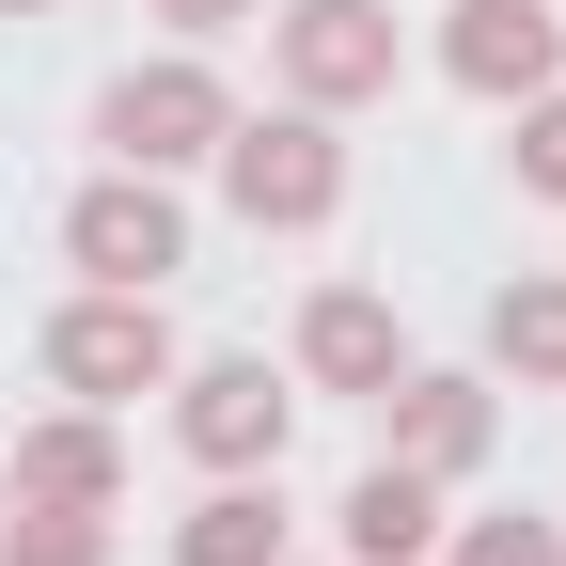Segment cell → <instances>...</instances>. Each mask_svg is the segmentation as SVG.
Wrapping results in <instances>:
<instances>
[{
	"mask_svg": "<svg viewBox=\"0 0 566 566\" xmlns=\"http://www.w3.org/2000/svg\"><path fill=\"white\" fill-rule=\"evenodd\" d=\"M221 174H237L252 237H315L346 205V142H331V111H268V126H221Z\"/></svg>",
	"mask_w": 566,
	"mask_h": 566,
	"instance_id": "obj_1",
	"label": "cell"
},
{
	"mask_svg": "<svg viewBox=\"0 0 566 566\" xmlns=\"http://www.w3.org/2000/svg\"><path fill=\"white\" fill-rule=\"evenodd\" d=\"M283 95H300V111L394 95V17H378V0H283Z\"/></svg>",
	"mask_w": 566,
	"mask_h": 566,
	"instance_id": "obj_2",
	"label": "cell"
},
{
	"mask_svg": "<svg viewBox=\"0 0 566 566\" xmlns=\"http://www.w3.org/2000/svg\"><path fill=\"white\" fill-rule=\"evenodd\" d=\"M95 126H111V158H126V174H189V158H221V126H237V111H221V80H205V63H142V80H111Z\"/></svg>",
	"mask_w": 566,
	"mask_h": 566,
	"instance_id": "obj_3",
	"label": "cell"
},
{
	"mask_svg": "<svg viewBox=\"0 0 566 566\" xmlns=\"http://www.w3.org/2000/svg\"><path fill=\"white\" fill-rule=\"evenodd\" d=\"M48 378H63V394H95V409H111V394H158V378H174V331H158V300L95 283L80 315H48Z\"/></svg>",
	"mask_w": 566,
	"mask_h": 566,
	"instance_id": "obj_4",
	"label": "cell"
},
{
	"mask_svg": "<svg viewBox=\"0 0 566 566\" xmlns=\"http://www.w3.org/2000/svg\"><path fill=\"white\" fill-rule=\"evenodd\" d=\"M63 252H80L95 283H126V300H158V283L189 268V221H174V189H158V174H111V189H80Z\"/></svg>",
	"mask_w": 566,
	"mask_h": 566,
	"instance_id": "obj_5",
	"label": "cell"
},
{
	"mask_svg": "<svg viewBox=\"0 0 566 566\" xmlns=\"http://www.w3.org/2000/svg\"><path fill=\"white\" fill-rule=\"evenodd\" d=\"M441 63H457L488 111H520V95H551V80H566V17H551V0H457Z\"/></svg>",
	"mask_w": 566,
	"mask_h": 566,
	"instance_id": "obj_6",
	"label": "cell"
},
{
	"mask_svg": "<svg viewBox=\"0 0 566 566\" xmlns=\"http://www.w3.org/2000/svg\"><path fill=\"white\" fill-rule=\"evenodd\" d=\"M174 424H189V457H205V472H268V457H283V424H300V394H283L268 363H205V378L174 394Z\"/></svg>",
	"mask_w": 566,
	"mask_h": 566,
	"instance_id": "obj_7",
	"label": "cell"
},
{
	"mask_svg": "<svg viewBox=\"0 0 566 566\" xmlns=\"http://www.w3.org/2000/svg\"><path fill=\"white\" fill-rule=\"evenodd\" d=\"M0 488H17V504H63V520H95L111 488H126V457H111V424H95V409H63V424H32V441L0 457Z\"/></svg>",
	"mask_w": 566,
	"mask_h": 566,
	"instance_id": "obj_8",
	"label": "cell"
},
{
	"mask_svg": "<svg viewBox=\"0 0 566 566\" xmlns=\"http://www.w3.org/2000/svg\"><path fill=\"white\" fill-rule=\"evenodd\" d=\"M300 363H315L331 394H394V378H409V331H394V300H363V283H331V300L300 315Z\"/></svg>",
	"mask_w": 566,
	"mask_h": 566,
	"instance_id": "obj_9",
	"label": "cell"
},
{
	"mask_svg": "<svg viewBox=\"0 0 566 566\" xmlns=\"http://www.w3.org/2000/svg\"><path fill=\"white\" fill-rule=\"evenodd\" d=\"M424 535H441V488H424L409 457H378L363 488H346V551H363V566H409Z\"/></svg>",
	"mask_w": 566,
	"mask_h": 566,
	"instance_id": "obj_10",
	"label": "cell"
},
{
	"mask_svg": "<svg viewBox=\"0 0 566 566\" xmlns=\"http://www.w3.org/2000/svg\"><path fill=\"white\" fill-rule=\"evenodd\" d=\"M394 441H409V472H472L488 457V394L472 378H394Z\"/></svg>",
	"mask_w": 566,
	"mask_h": 566,
	"instance_id": "obj_11",
	"label": "cell"
},
{
	"mask_svg": "<svg viewBox=\"0 0 566 566\" xmlns=\"http://www.w3.org/2000/svg\"><path fill=\"white\" fill-rule=\"evenodd\" d=\"M174 566H283V504L268 488H221V504L174 535Z\"/></svg>",
	"mask_w": 566,
	"mask_h": 566,
	"instance_id": "obj_12",
	"label": "cell"
},
{
	"mask_svg": "<svg viewBox=\"0 0 566 566\" xmlns=\"http://www.w3.org/2000/svg\"><path fill=\"white\" fill-rule=\"evenodd\" d=\"M488 346H504V378H566V283H504Z\"/></svg>",
	"mask_w": 566,
	"mask_h": 566,
	"instance_id": "obj_13",
	"label": "cell"
},
{
	"mask_svg": "<svg viewBox=\"0 0 566 566\" xmlns=\"http://www.w3.org/2000/svg\"><path fill=\"white\" fill-rule=\"evenodd\" d=\"M0 566H111V551H95V520H63V504H17V520H0Z\"/></svg>",
	"mask_w": 566,
	"mask_h": 566,
	"instance_id": "obj_14",
	"label": "cell"
},
{
	"mask_svg": "<svg viewBox=\"0 0 566 566\" xmlns=\"http://www.w3.org/2000/svg\"><path fill=\"white\" fill-rule=\"evenodd\" d=\"M504 158H520L535 205H566V95H520V142H504Z\"/></svg>",
	"mask_w": 566,
	"mask_h": 566,
	"instance_id": "obj_15",
	"label": "cell"
},
{
	"mask_svg": "<svg viewBox=\"0 0 566 566\" xmlns=\"http://www.w3.org/2000/svg\"><path fill=\"white\" fill-rule=\"evenodd\" d=\"M457 566H566V551H551V520H472Z\"/></svg>",
	"mask_w": 566,
	"mask_h": 566,
	"instance_id": "obj_16",
	"label": "cell"
},
{
	"mask_svg": "<svg viewBox=\"0 0 566 566\" xmlns=\"http://www.w3.org/2000/svg\"><path fill=\"white\" fill-rule=\"evenodd\" d=\"M158 17H174V32H237L252 0H158Z\"/></svg>",
	"mask_w": 566,
	"mask_h": 566,
	"instance_id": "obj_17",
	"label": "cell"
},
{
	"mask_svg": "<svg viewBox=\"0 0 566 566\" xmlns=\"http://www.w3.org/2000/svg\"><path fill=\"white\" fill-rule=\"evenodd\" d=\"M0 17H48V0H0Z\"/></svg>",
	"mask_w": 566,
	"mask_h": 566,
	"instance_id": "obj_18",
	"label": "cell"
},
{
	"mask_svg": "<svg viewBox=\"0 0 566 566\" xmlns=\"http://www.w3.org/2000/svg\"><path fill=\"white\" fill-rule=\"evenodd\" d=\"M0 504H17V488H0Z\"/></svg>",
	"mask_w": 566,
	"mask_h": 566,
	"instance_id": "obj_19",
	"label": "cell"
}]
</instances>
